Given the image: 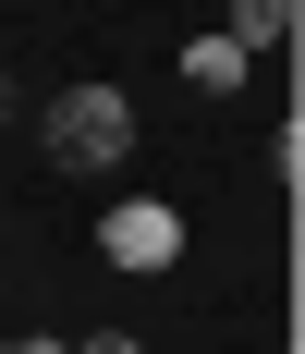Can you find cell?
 I'll return each instance as SVG.
<instances>
[{
  "label": "cell",
  "instance_id": "cell-1",
  "mask_svg": "<svg viewBox=\"0 0 305 354\" xmlns=\"http://www.w3.org/2000/svg\"><path fill=\"white\" fill-rule=\"evenodd\" d=\"M37 135H49V171H122V147H135V98H122V86H62Z\"/></svg>",
  "mask_w": 305,
  "mask_h": 354
},
{
  "label": "cell",
  "instance_id": "cell-2",
  "mask_svg": "<svg viewBox=\"0 0 305 354\" xmlns=\"http://www.w3.org/2000/svg\"><path fill=\"white\" fill-rule=\"evenodd\" d=\"M98 245H110V269H171V257H183V208H159V196H122V208L98 220Z\"/></svg>",
  "mask_w": 305,
  "mask_h": 354
},
{
  "label": "cell",
  "instance_id": "cell-3",
  "mask_svg": "<svg viewBox=\"0 0 305 354\" xmlns=\"http://www.w3.org/2000/svg\"><path fill=\"white\" fill-rule=\"evenodd\" d=\"M183 86H196V98H232V86H244V49H232V37H196V49H183Z\"/></svg>",
  "mask_w": 305,
  "mask_h": 354
},
{
  "label": "cell",
  "instance_id": "cell-4",
  "mask_svg": "<svg viewBox=\"0 0 305 354\" xmlns=\"http://www.w3.org/2000/svg\"><path fill=\"white\" fill-rule=\"evenodd\" d=\"M220 37L257 62V49H281V37H293V0H232V25H220Z\"/></svg>",
  "mask_w": 305,
  "mask_h": 354
},
{
  "label": "cell",
  "instance_id": "cell-5",
  "mask_svg": "<svg viewBox=\"0 0 305 354\" xmlns=\"http://www.w3.org/2000/svg\"><path fill=\"white\" fill-rule=\"evenodd\" d=\"M73 354H135V330H86V342H73Z\"/></svg>",
  "mask_w": 305,
  "mask_h": 354
},
{
  "label": "cell",
  "instance_id": "cell-6",
  "mask_svg": "<svg viewBox=\"0 0 305 354\" xmlns=\"http://www.w3.org/2000/svg\"><path fill=\"white\" fill-rule=\"evenodd\" d=\"M12 354H73V342H12Z\"/></svg>",
  "mask_w": 305,
  "mask_h": 354
},
{
  "label": "cell",
  "instance_id": "cell-7",
  "mask_svg": "<svg viewBox=\"0 0 305 354\" xmlns=\"http://www.w3.org/2000/svg\"><path fill=\"white\" fill-rule=\"evenodd\" d=\"M0 122H12V73H0Z\"/></svg>",
  "mask_w": 305,
  "mask_h": 354
}]
</instances>
